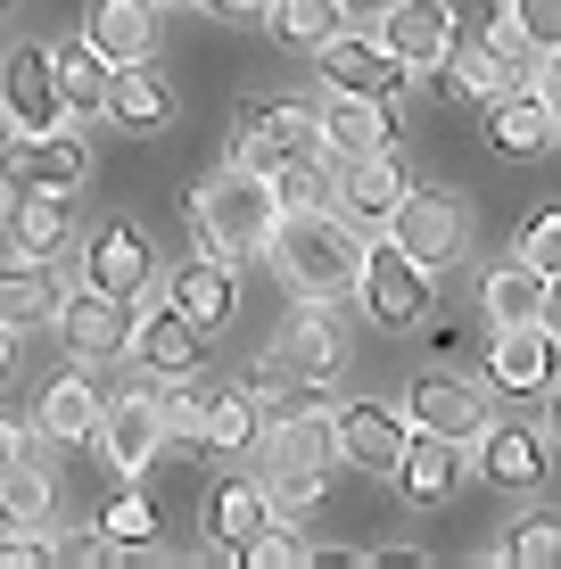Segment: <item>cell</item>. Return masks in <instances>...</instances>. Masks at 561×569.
<instances>
[{
	"label": "cell",
	"mask_w": 561,
	"mask_h": 569,
	"mask_svg": "<svg viewBox=\"0 0 561 569\" xmlns=\"http://www.w3.org/2000/svg\"><path fill=\"white\" fill-rule=\"evenodd\" d=\"M512 17L529 26L537 50H561V0H512Z\"/></svg>",
	"instance_id": "obj_43"
},
{
	"label": "cell",
	"mask_w": 561,
	"mask_h": 569,
	"mask_svg": "<svg viewBox=\"0 0 561 569\" xmlns=\"http://www.w3.org/2000/svg\"><path fill=\"white\" fill-rule=\"evenodd\" d=\"M273 231H281V199H273V182H264L248 157H231L223 173H207V182L190 190V240L231 257V264L264 257Z\"/></svg>",
	"instance_id": "obj_1"
},
{
	"label": "cell",
	"mask_w": 561,
	"mask_h": 569,
	"mask_svg": "<svg viewBox=\"0 0 561 569\" xmlns=\"http://www.w3.org/2000/svg\"><path fill=\"white\" fill-rule=\"evenodd\" d=\"M273 257H281V272L305 289V298L331 306V298H347V289L363 281V257H372V240H363V223H347V214L314 207V214H281Z\"/></svg>",
	"instance_id": "obj_2"
},
{
	"label": "cell",
	"mask_w": 561,
	"mask_h": 569,
	"mask_svg": "<svg viewBox=\"0 0 561 569\" xmlns=\"http://www.w3.org/2000/svg\"><path fill=\"white\" fill-rule=\"evenodd\" d=\"M9 371H17V330L0 322V388H9Z\"/></svg>",
	"instance_id": "obj_47"
},
{
	"label": "cell",
	"mask_w": 561,
	"mask_h": 569,
	"mask_svg": "<svg viewBox=\"0 0 561 569\" xmlns=\"http://www.w3.org/2000/svg\"><path fill=\"white\" fill-rule=\"evenodd\" d=\"M380 42L404 58V74H438L454 50V0H389L380 9Z\"/></svg>",
	"instance_id": "obj_9"
},
{
	"label": "cell",
	"mask_w": 561,
	"mask_h": 569,
	"mask_svg": "<svg viewBox=\"0 0 561 569\" xmlns=\"http://www.w3.org/2000/svg\"><path fill=\"white\" fill-rule=\"evenodd\" d=\"M231 561H240V569H298V561H305V545H298V528L273 512V528H257V537H248Z\"/></svg>",
	"instance_id": "obj_39"
},
{
	"label": "cell",
	"mask_w": 561,
	"mask_h": 569,
	"mask_svg": "<svg viewBox=\"0 0 561 569\" xmlns=\"http://www.w3.org/2000/svg\"><path fill=\"white\" fill-rule=\"evenodd\" d=\"M322 141L339 157H372L397 141V116L389 100H372V91H331V108H322Z\"/></svg>",
	"instance_id": "obj_25"
},
{
	"label": "cell",
	"mask_w": 561,
	"mask_h": 569,
	"mask_svg": "<svg viewBox=\"0 0 561 569\" xmlns=\"http://www.w3.org/2000/svg\"><path fill=\"white\" fill-rule=\"evenodd\" d=\"M83 33L116 58V67H141V58H158V0H91Z\"/></svg>",
	"instance_id": "obj_26"
},
{
	"label": "cell",
	"mask_w": 561,
	"mask_h": 569,
	"mask_svg": "<svg viewBox=\"0 0 561 569\" xmlns=\"http://www.w3.org/2000/svg\"><path fill=\"white\" fill-rule=\"evenodd\" d=\"M108 116H116L124 132H158V124H173V91H166V74H149V58H141V67H116Z\"/></svg>",
	"instance_id": "obj_32"
},
{
	"label": "cell",
	"mask_w": 561,
	"mask_h": 569,
	"mask_svg": "<svg viewBox=\"0 0 561 569\" xmlns=\"http://www.w3.org/2000/svg\"><path fill=\"white\" fill-rule=\"evenodd\" d=\"M173 306H182L199 330H223V322H231V306H240L231 257H216V248H190V264L173 272Z\"/></svg>",
	"instance_id": "obj_22"
},
{
	"label": "cell",
	"mask_w": 561,
	"mask_h": 569,
	"mask_svg": "<svg viewBox=\"0 0 561 569\" xmlns=\"http://www.w3.org/2000/svg\"><path fill=\"white\" fill-rule=\"evenodd\" d=\"M298 149H322V116L314 108H298V100H248L240 108V157L257 173H273L281 157H298Z\"/></svg>",
	"instance_id": "obj_10"
},
{
	"label": "cell",
	"mask_w": 561,
	"mask_h": 569,
	"mask_svg": "<svg viewBox=\"0 0 561 569\" xmlns=\"http://www.w3.org/2000/svg\"><path fill=\"white\" fill-rule=\"evenodd\" d=\"M26 462H33V438H26L17 421H0V479H9V470H26Z\"/></svg>",
	"instance_id": "obj_45"
},
{
	"label": "cell",
	"mask_w": 561,
	"mask_h": 569,
	"mask_svg": "<svg viewBox=\"0 0 561 569\" xmlns=\"http://www.w3.org/2000/svg\"><path fill=\"white\" fill-rule=\"evenodd\" d=\"M512 257H529L537 272H561V207H537L529 223H520V248Z\"/></svg>",
	"instance_id": "obj_40"
},
{
	"label": "cell",
	"mask_w": 561,
	"mask_h": 569,
	"mask_svg": "<svg viewBox=\"0 0 561 569\" xmlns=\"http://www.w3.org/2000/svg\"><path fill=\"white\" fill-rule=\"evenodd\" d=\"M355 298H363V313H372L380 330H413V322H430V306H438V264H421L413 248H397L389 231H380L372 257H363Z\"/></svg>",
	"instance_id": "obj_4"
},
{
	"label": "cell",
	"mask_w": 561,
	"mask_h": 569,
	"mask_svg": "<svg viewBox=\"0 0 561 569\" xmlns=\"http://www.w3.org/2000/svg\"><path fill=\"white\" fill-rule=\"evenodd\" d=\"M537 91H545V108H553V124H561V50H545V67H537Z\"/></svg>",
	"instance_id": "obj_46"
},
{
	"label": "cell",
	"mask_w": 561,
	"mask_h": 569,
	"mask_svg": "<svg viewBox=\"0 0 561 569\" xmlns=\"http://www.w3.org/2000/svg\"><path fill=\"white\" fill-rule=\"evenodd\" d=\"M545 289H553V272L512 257V264H495L488 281H479V313H488V330H537L545 322Z\"/></svg>",
	"instance_id": "obj_18"
},
{
	"label": "cell",
	"mask_w": 561,
	"mask_h": 569,
	"mask_svg": "<svg viewBox=\"0 0 561 569\" xmlns=\"http://www.w3.org/2000/svg\"><path fill=\"white\" fill-rule=\"evenodd\" d=\"M91 173V149L74 141V132H17V141H0V199H33V190H83Z\"/></svg>",
	"instance_id": "obj_6"
},
{
	"label": "cell",
	"mask_w": 561,
	"mask_h": 569,
	"mask_svg": "<svg viewBox=\"0 0 561 569\" xmlns=\"http://www.w3.org/2000/svg\"><path fill=\"white\" fill-rule=\"evenodd\" d=\"M0 141H9V132H0Z\"/></svg>",
	"instance_id": "obj_52"
},
{
	"label": "cell",
	"mask_w": 561,
	"mask_h": 569,
	"mask_svg": "<svg viewBox=\"0 0 561 569\" xmlns=\"http://www.w3.org/2000/svg\"><path fill=\"white\" fill-rule=\"evenodd\" d=\"M58 83H67V108L74 116H108V91H116V58L91 42H58Z\"/></svg>",
	"instance_id": "obj_31"
},
{
	"label": "cell",
	"mask_w": 561,
	"mask_h": 569,
	"mask_svg": "<svg viewBox=\"0 0 561 569\" xmlns=\"http://www.w3.org/2000/svg\"><path fill=\"white\" fill-rule=\"evenodd\" d=\"M264 487H273V503L281 512H305V503H322L331 496V470H339V413H289L264 429Z\"/></svg>",
	"instance_id": "obj_3"
},
{
	"label": "cell",
	"mask_w": 561,
	"mask_h": 569,
	"mask_svg": "<svg viewBox=\"0 0 561 569\" xmlns=\"http://www.w3.org/2000/svg\"><path fill=\"white\" fill-rule=\"evenodd\" d=\"M273 512H281V503H273V487H264V479H223L216 503H207V537H216L223 553H240L257 528H273Z\"/></svg>",
	"instance_id": "obj_28"
},
{
	"label": "cell",
	"mask_w": 561,
	"mask_h": 569,
	"mask_svg": "<svg viewBox=\"0 0 561 569\" xmlns=\"http://www.w3.org/2000/svg\"><path fill=\"white\" fill-rule=\"evenodd\" d=\"M545 330L561 339V272H553V289H545Z\"/></svg>",
	"instance_id": "obj_48"
},
{
	"label": "cell",
	"mask_w": 561,
	"mask_h": 569,
	"mask_svg": "<svg viewBox=\"0 0 561 569\" xmlns=\"http://www.w3.org/2000/svg\"><path fill=\"white\" fill-rule=\"evenodd\" d=\"M264 182H273L281 214H314V207H331V199H339V173L322 166V149H298V157H281V166L264 173Z\"/></svg>",
	"instance_id": "obj_35"
},
{
	"label": "cell",
	"mask_w": 561,
	"mask_h": 569,
	"mask_svg": "<svg viewBox=\"0 0 561 569\" xmlns=\"http://www.w3.org/2000/svg\"><path fill=\"white\" fill-rule=\"evenodd\" d=\"M199 446L207 455H257L264 446V397L257 388H216L207 421H199Z\"/></svg>",
	"instance_id": "obj_27"
},
{
	"label": "cell",
	"mask_w": 561,
	"mask_h": 569,
	"mask_svg": "<svg viewBox=\"0 0 561 569\" xmlns=\"http://www.w3.org/2000/svg\"><path fill=\"white\" fill-rule=\"evenodd\" d=\"M132 356H141V371H158V380H190V371L207 363V330L190 322L182 306H149L141 298V339H132Z\"/></svg>",
	"instance_id": "obj_14"
},
{
	"label": "cell",
	"mask_w": 561,
	"mask_h": 569,
	"mask_svg": "<svg viewBox=\"0 0 561 569\" xmlns=\"http://www.w3.org/2000/svg\"><path fill=\"white\" fill-rule=\"evenodd\" d=\"M149 272H158V257H149L141 223H100L83 240V281L108 289V298H149Z\"/></svg>",
	"instance_id": "obj_13"
},
{
	"label": "cell",
	"mask_w": 561,
	"mask_h": 569,
	"mask_svg": "<svg viewBox=\"0 0 561 569\" xmlns=\"http://www.w3.org/2000/svg\"><path fill=\"white\" fill-rule=\"evenodd\" d=\"M74 240V214H67V190H33V199H9V248L33 264H58Z\"/></svg>",
	"instance_id": "obj_24"
},
{
	"label": "cell",
	"mask_w": 561,
	"mask_h": 569,
	"mask_svg": "<svg viewBox=\"0 0 561 569\" xmlns=\"http://www.w3.org/2000/svg\"><path fill=\"white\" fill-rule=\"evenodd\" d=\"M42 561H58L50 537H33V528H0V569H42Z\"/></svg>",
	"instance_id": "obj_41"
},
{
	"label": "cell",
	"mask_w": 561,
	"mask_h": 569,
	"mask_svg": "<svg viewBox=\"0 0 561 569\" xmlns=\"http://www.w3.org/2000/svg\"><path fill=\"white\" fill-rule=\"evenodd\" d=\"M404 190H413V182L389 166V149L347 157V166H339V214H347V223H363V231H389L397 207H404Z\"/></svg>",
	"instance_id": "obj_16"
},
{
	"label": "cell",
	"mask_w": 561,
	"mask_h": 569,
	"mask_svg": "<svg viewBox=\"0 0 561 569\" xmlns=\"http://www.w3.org/2000/svg\"><path fill=\"white\" fill-rule=\"evenodd\" d=\"M273 356L298 371L305 388H322V380H339V363H347V339H339V322L322 313V298H305V313L273 339Z\"/></svg>",
	"instance_id": "obj_20"
},
{
	"label": "cell",
	"mask_w": 561,
	"mask_h": 569,
	"mask_svg": "<svg viewBox=\"0 0 561 569\" xmlns=\"http://www.w3.org/2000/svg\"><path fill=\"white\" fill-rule=\"evenodd\" d=\"M207 17H223V26H264L273 0H207Z\"/></svg>",
	"instance_id": "obj_44"
},
{
	"label": "cell",
	"mask_w": 561,
	"mask_h": 569,
	"mask_svg": "<svg viewBox=\"0 0 561 569\" xmlns=\"http://www.w3.org/2000/svg\"><path fill=\"white\" fill-rule=\"evenodd\" d=\"M488 141L504 149V157H545L561 149V124H553V108H545V91H504V100L488 108Z\"/></svg>",
	"instance_id": "obj_23"
},
{
	"label": "cell",
	"mask_w": 561,
	"mask_h": 569,
	"mask_svg": "<svg viewBox=\"0 0 561 569\" xmlns=\"http://www.w3.org/2000/svg\"><path fill=\"white\" fill-rule=\"evenodd\" d=\"M545 429H553V438H561V388H553V413H545Z\"/></svg>",
	"instance_id": "obj_49"
},
{
	"label": "cell",
	"mask_w": 561,
	"mask_h": 569,
	"mask_svg": "<svg viewBox=\"0 0 561 569\" xmlns=\"http://www.w3.org/2000/svg\"><path fill=\"white\" fill-rule=\"evenodd\" d=\"M380 9H389V0H380Z\"/></svg>",
	"instance_id": "obj_53"
},
{
	"label": "cell",
	"mask_w": 561,
	"mask_h": 569,
	"mask_svg": "<svg viewBox=\"0 0 561 569\" xmlns=\"http://www.w3.org/2000/svg\"><path fill=\"white\" fill-rule=\"evenodd\" d=\"M479 479L512 487V496L545 487V438H537L529 421H488V438H479Z\"/></svg>",
	"instance_id": "obj_19"
},
{
	"label": "cell",
	"mask_w": 561,
	"mask_h": 569,
	"mask_svg": "<svg viewBox=\"0 0 561 569\" xmlns=\"http://www.w3.org/2000/svg\"><path fill=\"white\" fill-rule=\"evenodd\" d=\"M504 561L512 569H561V512H520L504 528Z\"/></svg>",
	"instance_id": "obj_36"
},
{
	"label": "cell",
	"mask_w": 561,
	"mask_h": 569,
	"mask_svg": "<svg viewBox=\"0 0 561 569\" xmlns=\"http://www.w3.org/2000/svg\"><path fill=\"white\" fill-rule=\"evenodd\" d=\"M404 421H413V429H438V438H454V446H479L495 413H488V388L430 371V380H413V397H404Z\"/></svg>",
	"instance_id": "obj_11"
},
{
	"label": "cell",
	"mask_w": 561,
	"mask_h": 569,
	"mask_svg": "<svg viewBox=\"0 0 561 569\" xmlns=\"http://www.w3.org/2000/svg\"><path fill=\"white\" fill-rule=\"evenodd\" d=\"M339 446L355 470H380V479H397L404 470V446H413V429H404L389 405H339Z\"/></svg>",
	"instance_id": "obj_17"
},
{
	"label": "cell",
	"mask_w": 561,
	"mask_h": 569,
	"mask_svg": "<svg viewBox=\"0 0 561 569\" xmlns=\"http://www.w3.org/2000/svg\"><path fill=\"white\" fill-rule=\"evenodd\" d=\"M454 479H462V446L438 438V429H413V446H404V470H397L404 503H447Z\"/></svg>",
	"instance_id": "obj_29"
},
{
	"label": "cell",
	"mask_w": 561,
	"mask_h": 569,
	"mask_svg": "<svg viewBox=\"0 0 561 569\" xmlns=\"http://www.w3.org/2000/svg\"><path fill=\"white\" fill-rule=\"evenodd\" d=\"M58 281H50V264H33V257H17L9 272H0V322L9 330H33V322H58Z\"/></svg>",
	"instance_id": "obj_34"
},
{
	"label": "cell",
	"mask_w": 561,
	"mask_h": 569,
	"mask_svg": "<svg viewBox=\"0 0 561 569\" xmlns=\"http://www.w3.org/2000/svg\"><path fill=\"white\" fill-rule=\"evenodd\" d=\"M0 116L9 132H67V83H58V50L42 42H17L0 58Z\"/></svg>",
	"instance_id": "obj_5"
},
{
	"label": "cell",
	"mask_w": 561,
	"mask_h": 569,
	"mask_svg": "<svg viewBox=\"0 0 561 569\" xmlns=\"http://www.w3.org/2000/svg\"><path fill=\"white\" fill-rule=\"evenodd\" d=\"M158 405H166V429H173V438H199V421H207V397H190V388L173 380V388H158Z\"/></svg>",
	"instance_id": "obj_42"
},
{
	"label": "cell",
	"mask_w": 561,
	"mask_h": 569,
	"mask_svg": "<svg viewBox=\"0 0 561 569\" xmlns=\"http://www.w3.org/2000/svg\"><path fill=\"white\" fill-rule=\"evenodd\" d=\"M0 9H9V0H0Z\"/></svg>",
	"instance_id": "obj_51"
},
{
	"label": "cell",
	"mask_w": 561,
	"mask_h": 569,
	"mask_svg": "<svg viewBox=\"0 0 561 569\" xmlns=\"http://www.w3.org/2000/svg\"><path fill=\"white\" fill-rule=\"evenodd\" d=\"M50 520V470H9L0 479V528H42Z\"/></svg>",
	"instance_id": "obj_38"
},
{
	"label": "cell",
	"mask_w": 561,
	"mask_h": 569,
	"mask_svg": "<svg viewBox=\"0 0 561 569\" xmlns=\"http://www.w3.org/2000/svg\"><path fill=\"white\" fill-rule=\"evenodd\" d=\"M100 421H108V405H100V388H91L83 371L50 380V397H42V438H58V446H83Z\"/></svg>",
	"instance_id": "obj_33"
},
{
	"label": "cell",
	"mask_w": 561,
	"mask_h": 569,
	"mask_svg": "<svg viewBox=\"0 0 561 569\" xmlns=\"http://www.w3.org/2000/svg\"><path fill=\"white\" fill-rule=\"evenodd\" d=\"M166 438H173V429H166L158 388H124V397L108 405V421H100V446H108V462H116V470H149Z\"/></svg>",
	"instance_id": "obj_15"
},
{
	"label": "cell",
	"mask_w": 561,
	"mask_h": 569,
	"mask_svg": "<svg viewBox=\"0 0 561 569\" xmlns=\"http://www.w3.org/2000/svg\"><path fill=\"white\" fill-rule=\"evenodd\" d=\"M454 9H504V0H454Z\"/></svg>",
	"instance_id": "obj_50"
},
{
	"label": "cell",
	"mask_w": 561,
	"mask_h": 569,
	"mask_svg": "<svg viewBox=\"0 0 561 569\" xmlns=\"http://www.w3.org/2000/svg\"><path fill=\"white\" fill-rule=\"evenodd\" d=\"M438 74H447V100H462V108H495L504 91H520V83H512V67H504V58H495L488 42H471V50L454 42Z\"/></svg>",
	"instance_id": "obj_30"
},
{
	"label": "cell",
	"mask_w": 561,
	"mask_h": 569,
	"mask_svg": "<svg viewBox=\"0 0 561 569\" xmlns=\"http://www.w3.org/2000/svg\"><path fill=\"white\" fill-rule=\"evenodd\" d=\"M322 83L331 91H372V100H397L404 91V58L380 42V33H331V42L314 50Z\"/></svg>",
	"instance_id": "obj_12"
},
{
	"label": "cell",
	"mask_w": 561,
	"mask_h": 569,
	"mask_svg": "<svg viewBox=\"0 0 561 569\" xmlns=\"http://www.w3.org/2000/svg\"><path fill=\"white\" fill-rule=\"evenodd\" d=\"M58 339H67L74 363H116V356H132V339H141L132 298H108V289L83 281L67 306H58Z\"/></svg>",
	"instance_id": "obj_7"
},
{
	"label": "cell",
	"mask_w": 561,
	"mask_h": 569,
	"mask_svg": "<svg viewBox=\"0 0 561 569\" xmlns=\"http://www.w3.org/2000/svg\"><path fill=\"white\" fill-rule=\"evenodd\" d=\"M397 248H413L421 264H454L462 248H471V223H462V199L454 190H404L397 223H389Z\"/></svg>",
	"instance_id": "obj_8"
},
{
	"label": "cell",
	"mask_w": 561,
	"mask_h": 569,
	"mask_svg": "<svg viewBox=\"0 0 561 569\" xmlns=\"http://www.w3.org/2000/svg\"><path fill=\"white\" fill-rule=\"evenodd\" d=\"M273 26H281V42H298V50H322L339 26V0H273Z\"/></svg>",
	"instance_id": "obj_37"
},
{
	"label": "cell",
	"mask_w": 561,
	"mask_h": 569,
	"mask_svg": "<svg viewBox=\"0 0 561 569\" xmlns=\"http://www.w3.org/2000/svg\"><path fill=\"white\" fill-rule=\"evenodd\" d=\"M553 330H495L488 347V388H504V397H537V388H553Z\"/></svg>",
	"instance_id": "obj_21"
}]
</instances>
